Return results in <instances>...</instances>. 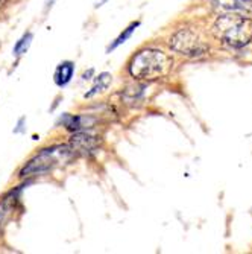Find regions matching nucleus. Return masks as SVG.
<instances>
[{"label":"nucleus","instance_id":"nucleus-2","mask_svg":"<svg viewBox=\"0 0 252 254\" xmlns=\"http://www.w3.org/2000/svg\"><path fill=\"white\" fill-rule=\"evenodd\" d=\"M213 35L231 48H243L252 40V20L239 12H225L213 25Z\"/></svg>","mask_w":252,"mask_h":254},{"label":"nucleus","instance_id":"nucleus-10","mask_svg":"<svg viewBox=\"0 0 252 254\" xmlns=\"http://www.w3.org/2000/svg\"><path fill=\"white\" fill-rule=\"evenodd\" d=\"M32 38H34V35H32L31 32H28V34L23 35V37L15 43V46H14V55H15V57H20V55L25 54V52L29 49V46H31V43H32Z\"/></svg>","mask_w":252,"mask_h":254},{"label":"nucleus","instance_id":"nucleus-4","mask_svg":"<svg viewBox=\"0 0 252 254\" xmlns=\"http://www.w3.org/2000/svg\"><path fill=\"white\" fill-rule=\"evenodd\" d=\"M170 48L182 57L196 58L208 52V44L205 43L201 34L195 29H179L170 38Z\"/></svg>","mask_w":252,"mask_h":254},{"label":"nucleus","instance_id":"nucleus-6","mask_svg":"<svg viewBox=\"0 0 252 254\" xmlns=\"http://www.w3.org/2000/svg\"><path fill=\"white\" fill-rule=\"evenodd\" d=\"M73 73H75V64H73V63H70V61H64V63H61V64L56 67L55 75H53L55 84H56L58 87H65L68 82L72 81Z\"/></svg>","mask_w":252,"mask_h":254},{"label":"nucleus","instance_id":"nucleus-5","mask_svg":"<svg viewBox=\"0 0 252 254\" xmlns=\"http://www.w3.org/2000/svg\"><path fill=\"white\" fill-rule=\"evenodd\" d=\"M99 138L87 132H78L70 138V146L75 154H90L99 148Z\"/></svg>","mask_w":252,"mask_h":254},{"label":"nucleus","instance_id":"nucleus-1","mask_svg":"<svg viewBox=\"0 0 252 254\" xmlns=\"http://www.w3.org/2000/svg\"><path fill=\"white\" fill-rule=\"evenodd\" d=\"M173 60L159 49H143L135 54L129 63V73L140 81H155L170 73Z\"/></svg>","mask_w":252,"mask_h":254},{"label":"nucleus","instance_id":"nucleus-11","mask_svg":"<svg viewBox=\"0 0 252 254\" xmlns=\"http://www.w3.org/2000/svg\"><path fill=\"white\" fill-rule=\"evenodd\" d=\"M243 11H252V0H239Z\"/></svg>","mask_w":252,"mask_h":254},{"label":"nucleus","instance_id":"nucleus-7","mask_svg":"<svg viewBox=\"0 0 252 254\" xmlns=\"http://www.w3.org/2000/svg\"><path fill=\"white\" fill-rule=\"evenodd\" d=\"M17 202V192H11L8 196H5L0 201V228L5 227L8 219L11 218Z\"/></svg>","mask_w":252,"mask_h":254},{"label":"nucleus","instance_id":"nucleus-3","mask_svg":"<svg viewBox=\"0 0 252 254\" xmlns=\"http://www.w3.org/2000/svg\"><path fill=\"white\" fill-rule=\"evenodd\" d=\"M73 155H75V152L72 151V148L65 146V145L46 148L40 154H37L29 163L23 166V169L20 171V177L26 178V177L44 174V172L59 166L61 163H65V161H68Z\"/></svg>","mask_w":252,"mask_h":254},{"label":"nucleus","instance_id":"nucleus-8","mask_svg":"<svg viewBox=\"0 0 252 254\" xmlns=\"http://www.w3.org/2000/svg\"><path fill=\"white\" fill-rule=\"evenodd\" d=\"M109 85H111V75L109 73H101L99 76L95 78V84L91 85L88 93L84 95V98H93L98 93H101V91H105Z\"/></svg>","mask_w":252,"mask_h":254},{"label":"nucleus","instance_id":"nucleus-9","mask_svg":"<svg viewBox=\"0 0 252 254\" xmlns=\"http://www.w3.org/2000/svg\"><path fill=\"white\" fill-rule=\"evenodd\" d=\"M139 26H140V21H134V23H131V25H129V26H128V28H126V29H125V31H123L117 38H116V40H114V43H112V44L109 46V48H108V52H109V51H114L116 48H119L120 44H123V43H125L131 35H132V32H134L137 28H139Z\"/></svg>","mask_w":252,"mask_h":254}]
</instances>
